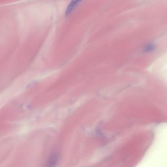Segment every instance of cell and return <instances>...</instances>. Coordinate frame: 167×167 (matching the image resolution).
Masks as SVG:
<instances>
[{
  "instance_id": "6da1fadb",
  "label": "cell",
  "mask_w": 167,
  "mask_h": 167,
  "mask_svg": "<svg viewBox=\"0 0 167 167\" xmlns=\"http://www.w3.org/2000/svg\"><path fill=\"white\" fill-rule=\"evenodd\" d=\"M82 0H72L65 11V16H68Z\"/></svg>"
},
{
  "instance_id": "7a4b0ae2",
  "label": "cell",
  "mask_w": 167,
  "mask_h": 167,
  "mask_svg": "<svg viewBox=\"0 0 167 167\" xmlns=\"http://www.w3.org/2000/svg\"><path fill=\"white\" fill-rule=\"evenodd\" d=\"M155 49V45L153 43H148L146 44L143 49V52L145 53H151Z\"/></svg>"
}]
</instances>
